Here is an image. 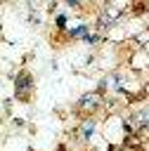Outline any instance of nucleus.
<instances>
[{"label": "nucleus", "mask_w": 149, "mask_h": 151, "mask_svg": "<svg viewBox=\"0 0 149 151\" xmlns=\"http://www.w3.org/2000/svg\"><path fill=\"white\" fill-rule=\"evenodd\" d=\"M31 87H33V80H31V76H28L26 71H24V73H19V76H14V90H17L19 99H28Z\"/></svg>", "instance_id": "f257e3e1"}, {"label": "nucleus", "mask_w": 149, "mask_h": 151, "mask_svg": "<svg viewBox=\"0 0 149 151\" xmlns=\"http://www.w3.org/2000/svg\"><path fill=\"white\" fill-rule=\"evenodd\" d=\"M57 24H59V26H64V24H66V17H64V14H59V17H57Z\"/></svg>", "instance_id": "f03ea898"}]
</instances>
